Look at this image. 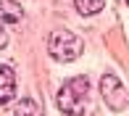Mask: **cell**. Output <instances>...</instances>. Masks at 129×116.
Masks as SVG:
<instances>
[{"label": "cell", "mask_w": 129, "mask_h": 116, "mask_svg": "<svg viewBox=\"0 0 129 116\" xmlns=\"http://www.w3.org/2000/svg\"><path fill=\"white\" fill-rule=\"evenodd\" d=\"M5 24H0V48H5V42H8V34H5Z\"/></svg>", "instance_id": "cell-8"}, {"label": "cell", "mask_w": 129, "mask_h": 116, "mask_svg": "<svg viewBox=\"0 0 129 116\" xmlns=\"http://www.w3.org/2000/svg\"><path fill=\"white\" fill-rule=\"evenodd\" d=\"M74 3H77V8H79L82 16H95V13L103 11L105 0H74Z\"/></svg>", "instance_id": "cell-6"}, {"label": "cell", "mask_w": 129, "mask_h": 116, "mask_svg": "<svg viewBox=\"0 0 129 116\" xmlns=\"http://www.w3.org/2000/svg\"><path fill=\"white\" fill-rule=\"evenodd\" d=\"M126 3H129V0H126Z\"/></svg>", "instance_id": "cell-9"}, {"label": "cell", "mask_w": 129, "mask_h": 116, "mask_svg": "<svg viewBox=\"0 0 129 116\" xmlns=\"http://www.w3.org/2000/svg\"><path fill=\"white\" fill-rule=\"evenodd\" d=\"M21 19L24 13L13 0H0V24H19Z\"/></svg>", "instance_id": "cell-5"}, {"label": "cell", "mask_w": 129, "mask_h": 116, "mask_svg": "<svg viewBox=\"0 0 129 116\" xmlns=\"http://www.w3.org/2000/svg\"><path fill=\"white\" fill-rule=\"evenodd\" d=\"M100 95H103V100L108 103L111 111H124L126 103H129L126 90H124V84L119 82L116 74H103L100 77Z\"/></svg>", "instance_id": "cell-3"}, {"label": "cell", "mask_w": 129, "mask_h": 116, "mask_svg": "<svg viewBox=\"0 0 129 116\" xmlns=\"http://www.w3.org/2000/svg\"><path fill=\"white\" fill-rule=\"evenodd\" d=\"M16 95V77H13V69L3 66L0 63V106H8Z\"/></svg>", "instance_id": "cell-4"}, {"label": "cell", "mask_w": 129, "mask_h": 116, "mask_svg": "<svg viewBox=\"0 0 129 116\" xmlns=\"http://www.w3.org/2000/svg\"><path fill=\"white\" fill-rule=\"evenodd\" d=\"M90 106V79L74 77L58 92V108L63 116H84Z\"/></svg>", "instance_id": "cell-1"}, {"label": "cell", "mask_w": 129, "mask_h": 116, "mask_svg": "<svg viewBox=\"0 0 129 116\" xmlns=\"http://www.w3.org/2000/svg\"><path fill=\"white\" fill-rule=\"evenodd\" d=\"M84 50V42H82L79 34H74L71 29H55L48 40V53L61 63H71L77 61Z\"/></svg>", "instance_id": "cell-2"}, {"label": "cell", "mask_w": 129, "mask_h": 116, "mask_svg": "<svg viewBox=\"0 0 129 116\" xmlns=\"http://www.w3.org/2000/svg\"><path fill=\"white\" fill-rule=\"evenodd\" d=\"M16 116H40L37 111V103L32 100V98H24V100H19V106H16Z\"/></svg>", "instance_id": "cell-7"}]
</instances>
